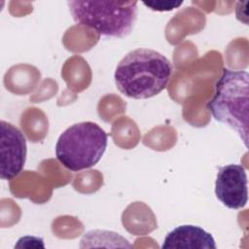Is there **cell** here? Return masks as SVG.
<instances>
[{
	"instance_id": "cell-1",
	"label": "cell",
	"mask_w": 249,
	"mask_h": 249,
	"mask_svg": "<svg viewBox=\"0 0 249 249\" xmlns=\"http://www.w3.org/2000/svg\"><path fill=\"white\" fill-rule=\"evenodd\" d=\"M172 75V65L160 53L139 48L130 51L118 63L114 79L124 95L147 99L163 90Z\"/></svg>"
},
{
	"instance_id": "cell-2",
	"label": "cell",
	"mask_w": 249,
	"mask_h": 249,
	"mask_svg": "<svg viewBox=\"0 0 249 249\" xmlns=\"http://www.w3.org/2000/svg\"><path fill=\"white\" fill-rule=\"evenodd\" d=\"M249 74L244 70L224 69L206 107L212 117L232 128L248 147Z\"/></svg>"
},
{
	"instance_id": "cell-3",
	"label": "cell",
	"mask_w": 249,
	"mask_h": 249,
	"mask_svg": "<svg viewBox=\"0 0 249 249\" xmlns=\"http://www.w3.org/2000/svg\"><path fill=\"white\" fill-rule=\"evenodd\" d=\"M77 24L88 26L107 38H124L130 34L137 19V1L67 2Z\"/></svg>"
},
{
	"instance_id": "cell-4",
	"label": "cell",
	"mask_w": 249,
	"mask_h": 249,
	"mask_svg": "<svg viewBox=\"0 0 249 249\" xmlns=\"http://www.w3.org/2000/svg\"><path fill=\"white\" fill-rule=\"evenodd\" d=\"M107 133L93 122H82L67 127L55 144L57 160L70 171L95 165L107 148Z\"/></svg>"
},
{
	"instance_id": "cell-5",
	"label": "cell",
	"mask_w": 249,
	"mask_h": 249,
	"mask_svg": "<svg viewBox=\"0 0 249 249\" xmlns=\"http://www.w3.org/2000/svg\"><path fill=\"white\" fill-rule=\"evenodd\" d=\"M215 195L230 209L243 208L248 201V179L240 164H228L219 168L215 181Z\"/></svg>"
},
{
	"instance_id": "cell-6",
	"label": "cell",
	"mask_w": 249,
	"mask_h": 249,
	"mask_svg": "<svg viewBox=\"0 0 249 249\" xmlns=\"http://www.w3.org/2000/svg\"><path fill=\"white\" fill-rule=\"evenodd\" d=\"M1 179L11 180L23 169L26 160V139L14 124L1 121Z\"/></svg>"
},
{
	"instance_id": "cell-7",
	"label": "cell",
	"mask_w": 249,
	"mask_h": 249,
	"mask_svg": "<svg viewBox=\"0 0 249 249\" xmlns=\"http://www.w3.org/2000/svg\"><path fill=\"white\" fill-rule=\"evenodd\" d=\"M161 248L216 249V243L213 236L202 228L194 225H182L165 235Z\"/></svg>"
},
{
	"instance_id": "cell-8",
	"label": "cell",
	"mask_w": 249,
	"mask_h": 249,
	"mask_svg": "<svg viewBox=\"0 0 249 249\" xmlns=\"http://www.w3.org/2000/svg\"><path fill=\"white\" fill-rule=\"evenodd\" d=\"M143 4L152 11L156 12H169L176 8H179L183 1H171V0H156V1H144Z\"/></svg>"
}]
</instances>
